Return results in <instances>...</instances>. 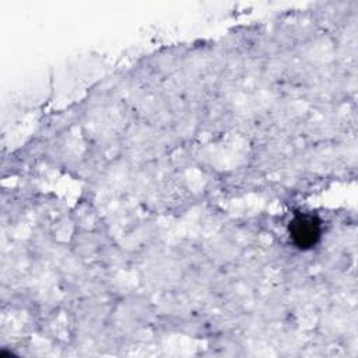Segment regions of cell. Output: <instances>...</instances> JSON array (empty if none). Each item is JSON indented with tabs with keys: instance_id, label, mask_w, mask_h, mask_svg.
<instances>
[{
	"instance_id": "cell-1",
	"label": "cell",
	"mask_w": 358,
	"mask_h": 358,
	"mask_svg": "<svg viewBox=\"0 0 358 358\" xmlns=\"http://www.w3.org/2000/svg\"><path fill=\"white\" fill-rule=\"evenodd\" d=\"M288 234L298 249L308 250L320 241L322 222L312 214H295L288 224Z\"/></svg>"
}]
</instances>
